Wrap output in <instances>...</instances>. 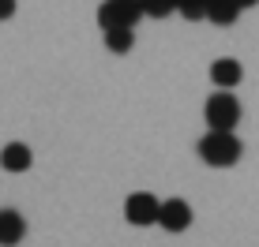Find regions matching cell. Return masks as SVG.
<instances>
[{
  "instance_id": "6da1fadb",
  "label": "cell",
  "mask_w": 259,
  "mask_h": 247,
  "mask_svg": "<svg viewBox=\"0 0 259 247\" xmlns=\"http://www.w3.org/2000/svg\"><path fill=\"white\" fill-rule=\"evenodd\" d=\"M195 150H199V157L210 169H229V165H237L240 154H244V146H240V139L233 131H207Z\"/></svg>"
},
{
  "instance_id": "7a4b0ae2",
  "label": "cell",
  "mask_w": 259,
  "mask_h": 247,
  "mask_svg": "<svg viewBox=\"0 0 259 247\" xmlns=\"http://www.w3.org/2000/svg\"><path fill=\"white\" fill-rule=\"evenodd\" d=\"M203 116H207V128L210 131H233L240 124V101L229 90L210 94L207 105H203Z\"/></svg>"
},
{
  "instance_id": "3957f363",
  "label": "cell",
  "mask_w": 259,
  "mask_h": 247,
  "mask_svg": "<svg viewBox=\"0 0 259 247\" xmlns=\"http://www.w3.org/2000/svg\"><path fill=\"white\" fill-rule=\"evenodd\" d=\"M143 19L139 0H102L98 8V26L102 30H132Z\"/></svg>"
},
{
  "instance_id": "277c9868",
  "label": "cell",
  "mask_w": 259,
  "mask_h": 247,
  "mask_svg": "<svg viewBox=\"0 0 259 247\" xmlns=\"http://www.w3.org/2000/svg\"><path fill=\"white\" fill-rule=\"evenodd\" d=\"M154 225H162L165 232H184V228L192 225V206L184 199H165V202H158V221Z\"/></svg>"
},
{
  "instance_id": "5b68a950",
  "label": "cell",
  "mask_w": 259,
  "mask_h": 247,
  "mask_svg": "<svg viewBox=\"0 0 259 247\" xmlns=\"http://www.w3.org/2000/svg\"><path fill=\"white\" fill-rule=\"evenodd\" d=\"M124 214H128V221L136 228H147L158 221V199L147 195V191H136V195H128V202H124Z\"/></svg>"
},
{
  "instance_id": "8992f818",
  "label": "cell",
  "mask_w": 259,
  "mask_h": 247,
  "mask_svg": "<svg viewBox=\"0 0 259 247\" xmlns=\"http://www.w3.org/2000/svg\"><path fill=\"white\" fill-rule=\"evenodd\" d=\"M240 79H244V68H240V60H233V56H222V60H214V64H210V83L214 86L233 90Z\"/></svg>"
},
{
  "instance_id": "52a82bcc",
  "label": "cell",
  "mask_w": 259,
  "mask_h": 247,
  "mask_svg": "<svg viewBox=\"0 0 259 247\" xmlns=\"http://www.w3.org/2000/svg\"><path fill=\"white\" fill-rule=\"evenodd\" d=\"M26 236V221L19 210H0V247H15Z\"/></svg>"
},
{
  "instance_id": "ba28073f",
  "label": "cell",
  "mask_w": 259,
  "mask_h": 247,
  "mask_svg": "<svg viewBox=\"0 0 259 247\" xmlns=\"http://www.w3.org/2000/svg\"><path fill=\"white\" fill-rule=\"evenodd\" d=\"M30 161H34V154H30L26 143H8L4 150H0V169L4 172H26Z\"/></svg>"
},
{
  "instance_id": "9c48e42d",
  "label": "cell",
  "mask_w": 259,
  "mask_h": 247,
  "mask_svg": "<svg viewBox=\"0 0 259 247\" xmlns=\"http://www.w3.org/2000/svg\"><path fill=\"white\" fill-rule=\"evenodd\" d=\"M237 4L233 0H207V15L203 19H210V23H218V26H233L237 23Z\"/></svg>"
},
{
  "instance_id": "30bf717a",
  "label": "cell",
  "mask_w": 259,
  "mask_h": 247,
  "mask_svg": "<svg viewBox=\"0 0 259 247\" xmlns=\"http://www.w3.org/2000/svg\"><path fill=\"white\" fill-rule=\"evenodd\" d=\"M132 45H136L132 30H105V49L109 52H132Z\"/></svg>"
},
{
  "instance_id": "8fae6325",
  "label": "cell",
  "mask_w": 259,
  "mask_h": 247,
  "mask_svg": "<svg viewBox=\"0 0 259 247\" xmlns=\"http://www.w3.org/2000/svg\"><path fill=\"white\" fill-rule=\"evenodd\" d=\"M173 0H139V12L150 15V19H165V15H173Z\"/></svg>"
},
{
  "instance_id": "7c38bea8",
  "label": "cell",
  "mask_w": 259,
  "mask_h": 247,
  "mask_svg": "<svg viewBox=\"0 0 259 247\" xmlns=\"http://www.w3.org/2000/svg\"><path fill=\"white\" fill-rule=\"evenodd\" d=\"M177 12L184 15V19H203L207 15V0H177Z\"/></svg>"
},
{
  "instance_id": "4fadbf2b",
  "label": "cell",
  "mask_w": 259,
  "mask_h": 247,
  "mask_svg": "<svg viewBox=\"0 0 259 247\" xmlns=\"http://www.w3.org/2000/svg\"><path fill=\"white\" fill-rule=\"evenodd\" d=\"M15 15V0H0V19H12Z\"/></svg>"
},
{
  "instance_id": "5bb4252c",
  "label": "cell",
  "mask_w": 259,
  "mask_h": 247,
  "mask_svg": "<svg viewBox=\"0 0 259 247\" xmlns=\"http://www.w3.org/2000/svg\"><path fill=\"white\" fill-rule=\"evenodd\" d=\"M233 4H237V12H244V8H255L259 0H233Z\"/></svg>"
},
{
  "instance_id": "9a60e30c",
  "label": "cell",
  "mask_w": 259,
  "mask_h": 247,
  "mask_svg": "<svg viewBox=\"0 0 259 247\" xmlns=\"http://www.w3.org/2000/svg\"><path fill=\"white\" fill-rule=\"evenodd\" d=\"M173 4H177V0H173ZM173 12H177V8H173Z\"/></svg>"
}]
</instances>
